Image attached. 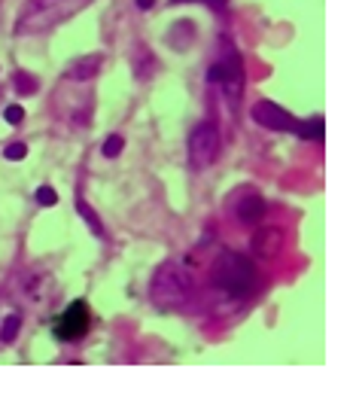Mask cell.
Masks as SVG:
<instances>
[{"mask_svg": "<svg viewBox=\"0 0 356 399\" xmlns=\"http://www.w3.org/2000/svg\"><path fill=\"white\" fill-rule=\"evenodd\" d=\"M210 286L219 295H228V299L241 302L244 295H250L256 286V265L244 253L226 250V253L217 256V262H213V269H210Z\"/></svg>", "mask_w": 356, "mask_h": 399, "instance_id": "cell-1", "label": "cell"}, {"mask_svg": "<svg viewBox=\"0 0 356 399\" xmlns=\"http://www.w3.org/2000/svg\"><path fill=\"white\" fill-rule=\"evenodd\" d=\"M92 0H28L19 12L16 34H40L83 12Z\"/></svg>", "mask_w": 356, "mask_h": 399, "instance_id": "cell-2", "label": "cell"}, {"mask_svg": "<svg viewBox=\"0 0 356 399\" xmlns=\"http://www.w3.org/2000/svg\"><path fill=\"white\" fill-rule=\"evenodd\" d=\"M192 295V278L186 275L180 262H161L152 275L150 299L159 311H177L189 302Z\"/></svg>", "mask_w": 356, "mask_h": 399, "instance_id": "cell-3", "label": "cell"}, {"mask_svg": "<svg viewBox=\"0 0 356 399\" xmlns=\"http://www.w3.org/2000/svg\"><path fill=\"white\" fill-rule=\"evenodd\" d=\"M219 156V131L213 122H201L195 125V131L189 135V162L195 171L210 168Z\"/></svg>", "mask_w": 356, "mask_h": 399, "instance_id": "cell-4", "label": "cell"}, {"mask_svg": "<svg viewBox=\"0 0 356 399\" xmlns=\"http://www.w3.org/2000/svg\"><path fill=\"white\" fill-rule=\"evenodd\" d=\"M88 327H92V311H88V305L83 299H77L58 314L52 332H55L58 342H83Z\"/></svg>", "mask_w": 356, "mask_h": 399, "instance_id": "cell-5", "label": "cell"}, {"mask_svg": "<svg viewBox=\"0 0 356 399\" xmlns=\"http://www.w3.org/2000/svg\"><path fill=\"white\" fill-rule=\"evenodd\" d=\"M207 79L210 83H219L222 88H226L228 98H237L244 88V64H241V55L235 52V49H228L226 58H219L217 64L210 68V73H207Z\"/></svg>", "mask_w": 356, "mask_h": 399, "instance_id": "cell-6", "label": "cell"}, {"mask_svg": "<svg viewBox=\"0 0 356 399\" xmlns=\"http://www.w3.org/2000/svg\"><path fill=\"white\" fill-rule=\"evenodd\" d=\"M19 295L25 302H31V305H46V302L55 299V280L43 269H28L25 275H21Z\"/></svg>", "mask_w": 356, "mask_h": 399, "instance_id": "cell-7", "label": "cell"}, {"mask_svg": "<svg viewBox=\"0 0 356 399\" xmlns=\"http://www.w3.org/2000/svg\"><path fill=\"white\" fill-rule=\"evenodd\" d=\"M250 113H253V119L262 125V128H271V131H295V125H299L284 107L271 104V101H259V104H253Z\"/></svg>", "mask_w": 356, "mask_h": 399, "instance_id": "cell-8", "label": "cell"}, {"mask_svg": "<svg viewBox=\"0 0 356 399\" xmlns=\"http://www.w3.org/2000/svg\"><path fill=\"white\" fill-rule=\"evenodd\" d=\"M250 247H253V253L259 256V260H274V256L280 253V247H284V228L262 226V228H259V232L253 235Z\"/></svg>", "mask_w": 356, "mask_h": 399, "instance_id": "cell-9", "label": "cell"}, {"mask_svg": "<svg viewBox=\"0 0 356 399\" xmlns=\"http://www.w3.org/2000/svg\"><path fill=\"white\" fill-rule=\"evenodd\" d=\"M235 213L244 226H256V223H262V217L268 213V204H265V198L259 195V192H247V195L237 202Z\"/></svg>", "mask_w": 356, "mask_h": 399, "instance_id": "cell-10", "label": "cell"}, {"mask_svg": "<svg viewBox=\"0 0 356 399\" xmlns=\"http://www.w3.org/2000/svg\"><path fill=\"white\" fill-rule=\"evenodd\" d=\"M101 64H103L101 55H83V58H77V61L68 68V77L77 79V83H88V79L98 77Z\"/></svg>", "mask_w": 356, "mask_h": 399, "instance_id": "cell-11", "label": "cell"}, {"mask_svg": "<svg viewBox=\"0 0 356 399\" xmlns=\"http://www.w3.org/2000/svg\"><path fill=\"white\" fill-rule=\"evenodd\" d=\"M323 116H314V119H305V122H299L295 125V135L299 137H305V140H317L320 144L323 140Z\"/></svg>", "mask_w": 356, "mask_h": 399, "instance_id": "cell-12", "label": "cell"}, {"mask_svg": "<svg viewBox=\"0 0 356 399\" xmlns=\"http://www.w3.org/2000/svg\"><path fill=\"white\" fill-rule=\"evenodd\" d=\"M19 329H21V314H10L3 320V327H0V342L12 344V342H16V335H19Z\"/></svg>", "mask_w": 356, "mask_h": 399, "instance_id": "cell-13", "label": "cell"}, {"mask_svg": "<svg viewBox=\"0 0 356 399\" xmlns=\"http://www.w3.org/2000/svg\"><path fill=\"white\" fill-rule=\"evenodd\" d=\"M12 86H16L19 95H34L37 88H40V83H37L31 73H16V77H12Z\"/></svg>", "mask_w": 356, "mask_h": 399, "instance_id": "cell-14", "label": "cell"}, {"mask_svg": "<svg viewBox=\"0 0 356 399\" xmlns=\"http://www.w3.org/2000/svg\"><path fill=\"white\" fill-rule=\"evenodd\" d=\"M77 208H79V213H83L86 226H88V228H92V232H95V235H98V238H101V235H103V226H101L98 213H95L92 208H88V204H86V202H79V204H77Z\"/></svg>", "mask_w": 356, "mask_h": 399, "instance_id": "cell-15", "label": "cell"}, {"mask_svg": "<svg viewBox=\"0 0 356 399\" xmlns=\"http://www.w3.org/2000/svg\"><path fill=\"white\" fill-rule=\"evenodd\" d=\"M122 146H125V140H122V135H110L107 140H103V146H101V153L107 159H116L119 153H122Z\"/></svg>", "mask_w": 356, "mask_h": 399, "instance_id": "cell-16", "label": "cell"}, {"mask_svg": "<svg viewBox=\"0 0 356 399\" xmlns=\"http://www.w3.org/2000/svg\"><path fill=\"white\" fill-rule=\"evenodd\" d=\"M37 204H43V208L58 204V192L52 189V186H40V189H37Z\"/></svg>", "mask_w": 356, "mask_h": 399, "instance_id": "cell-17", "label": "cell"}, {"mask_svg": "<svg viewBox=\"0 0 356 399\" xmlns=\"http://www.w3.org/2000/svg\"><path fill=\"white\" fill-rule=\"evenodd\" d=\"M3 156L10 159V162L25 159V156H28V144H21V140H19V144H10V146H6V150H3Z\"/></svg>", "mask_w": 356, "mask_h": 399, "instance_id": "cell-18", "label": "cell"}, {"mask_svg": "<svg viewBox=\"0 0 356 399\" xmlns=\"http://www.w3.org/2000/svg\"><path fill=\"white\" fill-rule=\"evenodd\" d=\"M3 119L10 122V125H19L21 119H25V110H21L19 104H10V107L3 110Z\"/></svg>", "mask_w": 356, "mask_h": 399, "instance_id": "cell-19", "label": "cell"}, {"mask_svg": "<svg viewBox=\"0 0 356 399\" xmlns=\"http://www.w3.org/2000/svg\"><path fill=\"white\" fill-rule=\"evenodd\" d=\"M137 6H140V10H152L155 0H137Z\"/></svg>", "mask_w": 356, "mask_h": 399, "instance_id": "cell-20", "label": "cell"}, {"mask_svg": "<svg viewBox=\"0 0 356 399\" xmlns=\"http://www.w3.org/2000/svg\"><path fill=\"white\" fill-rule=\"evenodd\" d=\"M207 3H210L213 10H222V6H226V0H207Z\"/></svg>", "mask_w": 356, "mask_h": 399, "instance_id": "cell-21", "label": "cell"}, {"mask_svg": "<svg viewBox=\"0 0 356 399\" xmlns=\"http://www.w3.org/2000/svg\"><path fill=\"white\" fill-rule=\"evenodd\" d=\"M170 3H189V0H170Z\"/></svg>", "mask_w": 356, "mask_h": 399, "instance_id": "cell-22", "label": "cell"}]
</instances>
